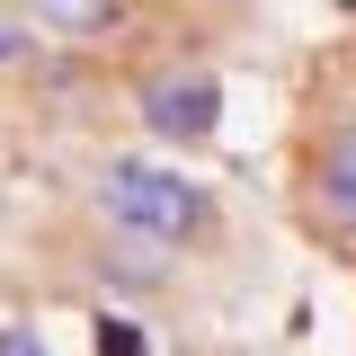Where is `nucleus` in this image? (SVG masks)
<instances>
[{
	"label": "nucleus",
	"instance_id": "nucleus-1",
	"mask_svg": "<svg viewBox=\"0 0 356 356\" xmlns=\"http://www.w3.org/2000/svg\"><path fill=\"white\" fill-rule=\"evenodd\" d=\"M294 222L312 250L356 267V44H330L294 107Z\"/></svg>",
	"mask_w": 356,
	"mask_h": 356
},
{
	"label": "nucleus",
	"instance_id": "nucleus-2",
	"mask_svg": "<svg viewBox=\"0 0 356 356\" xmlns=\"http://www.w3.org/2000/svg\"><path fill=\"white\" fill-rule=\"evenodd\" d=\"M89 214L116 222V232H134V241H152V250H170V259H187V250H205V241L222 232V196L205 187V178L170 170V161L107 152L98 178H89Z\"/></svg>",
	"mask_w": 356,
	"mask_h": 356
},
{
	"label": "nucleus",
	"instance_id": "nucleus-3",
	"mask_svg": "<svg viewBox=\"0 0 356 356\" xmlns=\"http://www.w3.org/2000/svg\"><path fill=\"white\" fill-rule=\"evenodd\" d=\"M125 107L143 116V134H161V143H214V125H222V72L196 63V54L143 63V72L125 81Z\"/></svg>",
	"mask_w": 356,
	"mask_h": 356
},
{
	"label": "nucleus",
	"instance_id": "nucleus-4",
	"mask_svg": "<svg viewBox=\"0 0 356 356\" xmlns=\"http://www.w3.org/2000/svg\"><path fill=\"white\" fill-rule=\"evenodd\" d=\"M89 267H98V285L125 294V303L170 294V276H178L170 250H152V241H134V232H116V222H98V214H89Z\"/></svg>",
	"mask_w": 356,
	"mask_h": 356
},
{
	"label": "nucleus",
	"instance_id": "nucleus-5",
	"mask_svg": "<svg viewBox=\"0 0 356 356\" xmlns=\"http://www.w3.org/2000/svg\"><path fill=\"white\" fill-rule=\"evenodd\" d=\"M18 18H27V36L44 44H116L134 36V18H143V0H18Z\"/></svg>",
	"mask_w": 356,
	"mask_h": 356
},
{
	"label": "nucleus",
	"instance_id": "nucleus-6",
	"mask_svg": "<svg viewBox=\"0 0 356 356\" xmlns=\"http://www.w3.org/2000/svg\"><path fill=\"white\" fill-rule=\"evenodd\" d=\"M98 356H143V330H134V321H116V312H107V321H98Z\"/></svg>",
	"mask_w": 356,
	"mask_h": 356
},
{
	"label": "nucleus",
	"instance_id": "nucleus-7",
	"mask_svg": "<svg viewBox=\"0 0 356 356\" xmlns=\"http://www.w3.org/2000/svg\"><path fill=\"white\" fill-rule=\"evenodd\" d=\"M0 356H44V339L36 330H0Z\"/></svg>",
	"mask_w": 356,
	"mask_h": 356
}]
</instances>
